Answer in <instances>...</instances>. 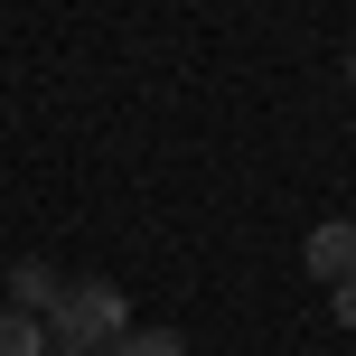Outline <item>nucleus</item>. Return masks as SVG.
<instances>
[{
	"label": "nucleus",
	"mask_w": 356,
	"mask_h": 356,
	"mask_svg": "<svg viewBox=\"0 0 356 356\" xmlns=\"http://www.w3.org/2000/svg\"><path fill=\"white\" fill-rule=\"evenodd\" d=\"M122 328H131L122 282H66V291H56V309H47V338H56V347H75V356L113 347Z\"/></svg>",
	"instance_id": "f257e3e1"
},
{
	"label": "nucleus",
	"mask_w": 356,
	"mask_h": 356,
	"mask_svg": "<svg viewBox=\"0 0 356 356\" xmlns=\"http://www.w3.org/2000/svg\"><path fill=\"white\" fill-rule=\"evenodd\" d=\"M300 263L319 272L328 291L356 282V216H328V225H309V244H300Z\"/></svg>",
	"instance_id": "f03ea898"
},
{
	"label": "nucleus",
	"mask_w": 356,
	"mask_h": 356,
	"mask_svg": "<svg viewBox=\"0 0 356 356\" xmlns=\"http://www.w3.org/2000/svg\"><path fill=\"white\" fill-rule=\"evenodd\" d=\"M56 291H66V272H56V263H38V253H29V263H10V309H38V319H47Z\"/></svg>",
	"instance_id": "7ed1b4c3"
},
{
	"label": "nucleus",
	"mask_w": 356,
	"mask_h": 356,
	"mask_svg": "<svg viewBox=\"0 0 356 356\" xmlns=\"http://www.w3.org/2000/svg\"><path fill=\"white\" fill-rule=\"evenodd\" d=\"M56 338H47V319L38 309H0V356H47Z\"/></svg>",
	"instance_id": "20e7f679"
},
{
	"label": "nucleus",
	"mask_w": 356,
	"mask_h": 356,
	"mask_svg": "<svg viewBox=\"0 0 356 356\" xmlns=\"http://www.w3.org/2000/svg\"><path fill=\"white\" fill-rule=\"evenodd\" d=\"M94 356H188V338H178V328H122V338L94 347Z\"/></svg>",
	"instance_id": "39448f33"
},
{
	"label": "nucleus",
	"mask_w": 356,
	"mask_h": 356,
	"mask_svg": "<svg viewBox=\"0 0 356 356\" xmlns=\"http://www.w3.org/2000/svg\"><path fill=\"white\" fill-rule=\"evenodd\" d=\"M328 309H338V328H356V282H338V291H328Z\"/></svg>",
	"instance_id": "423d86ee"
},
{
	"label": "nucleus",
	"mask_w": 356,
	"mask_h": 356,
	"mask_svg": "<svg viewBox=\"0 0 356 356\" xmlns=\"http://www.w3.org/2000/svg\"><path fill=\"white\" fill-rule=\"evenodd\" d=\"M347 85H356V47H347Z\"/></svg>",
	"instance_id": "0eeeda50"
},
{
	"label": "nucleus",
	"mask_w": 356,
	"mask_h": 356,
	"mask_svg": "<svg viewBox=\"0 0 356 356\" xmlns=\"http://www.w3.org/2000/svg\"><path fill=\"white\" fill-rule=\"evenodd\" d=\"M47 356H75V347H47Z\"/></svg>",
	"instance_id": "6e6552de"
}]
</instances>
